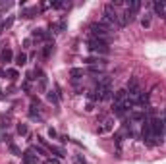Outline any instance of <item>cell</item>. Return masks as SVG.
I'll return each mask as SVG.
<instances>
[{"mask_svg": "<svg viewBox=\"0 0 166 164\" xmlns=\"http://www.w3.org/2000/svg\"><path fill=\"white\" fill-rule=\"evenodd\" d=\"M25 64H27V54L25 52H19L16 56V66H25Z\"/></svg>", "mask_w": 166, "mask_h": 164, "instance_id": "obj_13", "label": "cell"}, {"mask_svg": "<svg viewBox=\"0 0 166 164\" xmlns=\"http://www.w3.org/2000/svg\"><path fill=\"white\" fill-rule=\"evenodd\" d=\"M141 25H143V27H151V14L145 12V16L141 18Z\"/></svg>", "mask_w": 166, "mask_h": 164, "instance_id": "obj_19", "label": "cell"}, {"mask_svg": "<svg viewBox=\"0 0 166 164\" xmlns=\"http://www.w3.org/2000/svg\"><path fill=\"white\" fill-rule=\"evenodd\" d=\"M45 164H60V158H48Z\"/></svg>", "mask_w": 166, "mask_h": 164, "instance_id": "obj_25", "label": "cell"}, {"mask_svg": "<svg viewBox=\"0 0 166 164\" xmlns=\"http://www.w3.org/2000/svg\"><path fill=\"white\" fill-rule=\"evenodd\" d=\"M14 60V52H12V48H4L2 52H0V62L2 64H10Z\"/></svg>", "mask_w": 166, "mask_h": 164, "instance_id": "obj_5", "label": "cell"}, {"mask_svg": "<svg viewBox=\"0 0 166 164\" xmlns=\"http://www.w3.org/2000/svg\"><path fill=\"white\" fill-rule=\"evenodd\" d=\"M12 23H14V18H8V19L2 23V27H12Z\"/></svg>", "mask_w": 166, "mask_h": 164, "instance_id": "obj_22", "label": "cell"}, {"mask_svg": "<svg viewBox=\"0 0 166 164\" xmlns=\"http://www.w3.org/2000/svg\"><path fill=\"white\" fill-rule=\"evenodd\" d=\"M112 110H114V114H116L118 118H124V114H126V108H124V106H120V104H114Z\"/></svg>", "mask_w": 166, "mask_h": 164, "instance_id": "obj_17", "label": "cell"}, {"mask_svg": "<svg viewBox=\"0 0 166 164\" xmlns=\"http://www.w3.org/2000/svg\"><path fill=\"white\" fill-rule=\"evenodd\" d=\"M129 118H132L133 122H145V120H147L145 112H132V114H129Z\"/></svg>", "mask_w": 166, "mask_h": 164, "instance_id": "obj_10", "label": "cell"}, {"mask_svg": "<svg viewBox=\"0 0 166 164\" xmlns=\"http://www.w3.org/2000/svg\"><path fill=\"white\" fill-rule=\"evenodd\" d=\"M37 12H39L37 8H27V10L21 12V16H23L25 19H31V18H35V14H37Z\"/></svg>", "mask_w": 166, "mask_h": 164, "instance_id": "obj_12", "label": "cell"}, {"mask_svg": "<svg viewBox=\"0 0 166 164\" xmlns=\"http://www.w3.org/2000/svg\"><path fill=\"white\" fill-rule=\"evenodd\" d=\"M85 110H87V112H93V102H87V106H85Z\"/></svg>", "mask_w": 166, "mask_h": 164, "instance_id": "obj_27", "label": "cell"}, {"mask_svg": "<svg viewBox=\"0 0 166 164\" xmlns=\"http://www.w3.org/2000/svg\"><path fill=\"white\" fill-rule=\"evenodd\" d=\"M83 68H71L70 70V77H74V79H79V77H83Z\"/></svg>", "mask_w": 166, "mask_h": 164, "instance_id": "obj_11", "label": "cell"}, {"mask_svg": "<svg viewBox=\"0 0 166 164\" xmlns=\"http://www.w3.org/2000/svg\"><path fill=\"white\" fill-rule=\"evenodd\" d=\"M31 35H33V39H35V41H48V39H50L48 31H45V29H35Z\"/></svg>", "mask_w": 166, "mask_h": 164, "instance_id": "obj_6", "label": "cell"}, {"mask_svg": "<svg viewBox=\"0 0 166 164\" xmlns=\"http://www.w3.org/2000/svg\"><path fill=\"white\" fill-rule=\"evenodd\" d=\"M48 149H50V153L56 154V158H64V156H66V153H64L60 147H54V145H52V147H48Z\"/></svg>", "mask_w": 166, "mask_h": 164, "instance_id": "obj_18", "label": "cell"}, {"mask_svg": "<svg viewBox=\"0 0 166 164\" xmlns=\"http://www.w3.org/2000/svg\"><path fill=\"white\" fill-rule=\"evenodd\" d=\"M50 29H54V33H62L66 29V21H60V23H52L50 25Z\"/></svg>", "mask_w": 166, "mask_h": 164, "instance_id": "obj_15", "label": "cell"}, {"mask_svg": "<svg viewBox=\"0 0 166 164\" xmlns=\"http://www.w3.org/2000/svg\"><path fill=\"white\" fill-rule=\"evenodd\" d=\"M164 19H166V0H164Z\"/></svg>", "mask_w": 166, "mask_h": 164, "instance_id": "obj_29", "label": "cell"}, {"mask_svg": "<svg viewBox=\"0 0 166 164\" xmlns=\"http://www.w3.org/2000/svg\"><path fill=\"white\" fill-rule=\"evenodd\" d=\"M8 75H10V79H16V77H18V72H16V70H8Z\"/></svg>", "mask_w": 166, "mask_h": 164, "instance_id": "obj_23", "label": "cell"}, {"mask_svg": "<svg viewBox=\"0 0 166 164\" xmlns=\"http://www.w3.org/2000/svg\"><path fill=\"white\" fill-rule=\"evenodd\" d=\"M50 52H54V42H47L45 48H43V56H45V58H48Z\"/></svg>", "mask_w": 166, "mask_h": 164, "instance_id": "obj_14", "label": "cell"}, {"mask_svg": "<svg viewBox=\"0 0 166 164\" xmlns=\"http://www.w3.org/2000/svg\"><path fill=\"white\" fill-rule=\"evenodd\" d=\"M89 50L91 52H95V54H108V50H110V48H108V41H104V39H95V37H91L89 39Z\"/></svg>", "mask_w": 166, "mask_h": 164, "instance_id": "obj_2", "label": "cell"}, {"mask_svg": "<svg viewBox=\"0 0 166 164\" xmlns=\"http://www.w3.org/2000/svg\"><path fill=\"white\" fill-rule=\"evenodd\" d=\"M162 120H164V133H166V112H164V118Z\"/></svg>", "mask_w": 166, "mask_h": 164, "instance_id": "obj_28", "label": "cell"}, {"mask_svg": "<svg viewBox=\"0 0 166 164\" xmlns=\"http://www.w3.org/2000/svg\"><path fill=\"white\" fill-rule=\"evenodd\" d=\"M89 31H91V35L95 39H104V41H108V29L104 25H100V23H93L91 27H89Z\"/></svg>", "mask_w": 166, "mask_h": 164, "instance_id": "obj_3", "label": "cell"}, {"mask_svg": "<svg viewBox=\"0 0 166 164\" xmlns=\"http://www.w3.org/2000/svg\"><path fill=\"white\" fill-rule=\"evenodd\" d=\"M153 10L158 18H164V0H156V2L153 4Z\"/></svg>", "mask_w": 166, "mask_h": 164, "instance_id": "obj_8", "label": "cell"}, {"mask_svg": "<svg viewBox=\"0 0 166 164\" xmlns=\"http://www.w3.org/2000/svg\"><path fill=\"white\" fill-rule=\"evenodd\" d=\"M29 151H31V153H37V154H47V151H45L43 147H31Z\"/></svg>", "mask_w": 166, "mask_h": 164, "instance_id": "obj_21", "label": "cell"}, {"mask_svg": "<svg viewBox=\"0 0 166 164\" xmlns=\"http://www.w3.org/2000/svg\"><path fill=\"white\" fill-rule=\"evenodd\" d=\"M47 98H48V102H52V104H58L60 102V98H58V95H56L54 91H48L47 93Z\"/></svg>", "mask_w": 166, "mask_h": 164, "instance_id": "obj_16", "label": "cell"}, {"mask_svg": "<svg viewBox=\"0 0 166 164\" xmlns=\"http://www.w3.org/2000/svg\"><path fill=\"white\" fill-rule=\"evenodd\" d=\"M48 135H50V137L54 139V137H56V135H58V133H56V130H52V127H50V130H48Z\"/></svg>", "mask_w": 166, "mask_h": 164, "instance_id": "obj_26", "label": "cell"}, {"mask_svg": "<svg viewBox=\"0 0 166 164\" xmlns=\"http://www.w3.org/2000/svg\"><path fill=\"white\" fill-rule=\"evenodd\" d=\"M18 133H19V135H27V133H29V130H27L25 124H19V126H18Z\"/></svg>", "mask_w": 166, "mask_h": 164, "instance_id": "obj_20", "label": "cell"}, {"mask_svg": "<svg viewBox=\"0 0 166 164\" xmlns=\"http://www.w3.org/2000/svg\"><path fill=\"white\" fill-rule=\"evenodd\" d=\"M149 124H151V133H153V141L155 145H160L164 141V120L158 118V116H151L149 118Z\"/></svg>", "mask_w": 166, "mask_h": 164, "instance_id": "obj_1", "label": "cell"}, {"mask_svg": "<svg viewBox=\"0 0 166 164\" xmlns=\"http://www.w3.org/2000/svg\"><path fill=\"white\" fill-rule=\"evenodd\" d=\"M141 137L143 141L149 145V147H153L155 145V141H153V133H151V124H149V118L143 122V127H141Z\"/></svg>", "mask_w": 166, "mask_h": 164, "instance_id": "obj_4", "label": "cell"}, {"mask_svg": "<svg viewBox=\"0 0 166 164\" xmlns=\"http://www.w3.org/2000/svg\"><path fill=\"white\" fill-rule=\"evenodd\" d=\"M112 127H114V122H112V120H104L103 126H100L97 131H99V133H106V131H110Z\"/></svg>", "mask_w": 166, "mask_h": 164, "instance_id": "obj_9", "label": "cell"}, {"mask_svg": "<svg viewBox=\"0 0 166 164\" xmlns=\"http://www.w3.org/2000/svg\"><path fill=\"white\" fill-rule=\"evenodd\" d=\"M10 153H12V154H19V149H18L16 145H10Z\"/></svg>", "mask_w": 166, "mask_h": 164, "instance_id": "obj_24", "label": "cell"}, {"mask_svg": "<svg viewBox=\"0 0 166 164\" xmlns=\"http://www.w3.org/2000/svg\"><path fill=\"white\" fill-rule=\"evenodd\" d=\"M21 164H37V156L31 151H27V153L21 154Z\"/></svg>", "mask_w": 166, "mask_h": 164, "instance_id": "obj_7", "label": "cell"}]
</instances>
